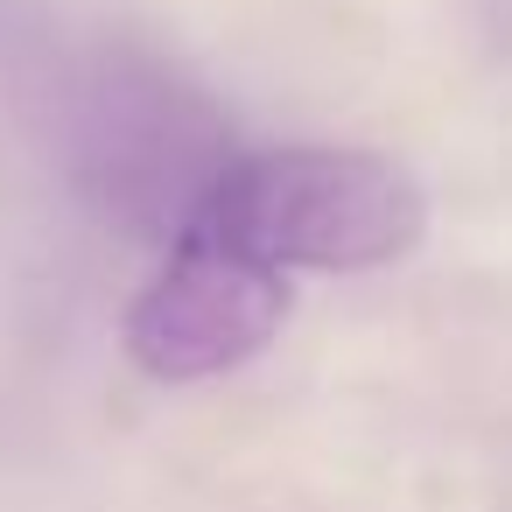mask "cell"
Returning a JSON list of instances; mask_svg holds the SVG:
<instances>
[{
	"mask_svg": "<svg viewBox=\"0 0 512 512\" xmlns=\"http://www.w3.org/2000/svg\"><path fill=\"white\" fill-rule=\"evenodd\" d=\"M281 316H288V281L169 232L148 288L127 309V351L148 379L197 386L267 351Z\"/></svg>",
	"mask_w": 512,
	"mask_h": 512,
	"instance_id": "3957f363",
	"label": "cell"
},
{
	"mask_svg": "<svg viewBox=\"0 0 512 512\" xmlns=\"http://www.w3.org/2000/svg\"><path fill=\"white\" fill-rule=\"evenodd\" d=\"M176 232L274 281L372 274L428 239V190L407 162L379 148H232L197 204L176 218Z\"/></svg>",
	"mask_w": 512,
	"mask_h": 512,
	"instance_id": "7a4b0ae2",
	"label": "cell"
},
{
	"mask_svg": "<svg viewBox=\"0 0 512 512\" xmlns=\"http://www.w3.org/2000/svg\"><path fill=\"white\" fill-rule=\"evenodd\" d=\"M0 106L78 204L141 239H169L232 155V120L190 71L64 0H0Z\"/></svg>",
	"mask_w": 512,
	"mask_h": 512,
	"instance_id": "6da1fadb",
	"label": "cell"
},
{
	"mask_svg": "<svg viewBox=\"0 0 512 512\" xmlns=\"http://www.w3.org/2000/svg\"><path fill=\"white\" fill-rule=\"evenodd\" d=\"M477 15H484L498 36H512V0H477Z\"/></svg>",
	"mask_w": 512,
	"mask_h": 512,
	"instance_id": "277c9868",
	"label": "cell"
}]
</instances>
